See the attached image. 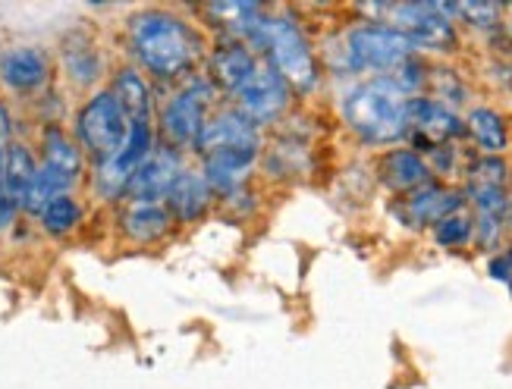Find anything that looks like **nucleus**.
I'll return each instance as SVG.
<instances>
[{"instance_id": "nucleus-1", "label": "nucleus", "mask_w": 512, "mask_h": 389, "mask_svg": "<svg viewBox=\"0 0 512 389\" xmlns=\"http://www.w3.org/2000/svg\"><path fill=\"white\" fill-rule=\"evenodd\" d=\"M132 51L158 76H176L198 57V35L180 16L164 10H145L129 19Z\"/></svg>"}, {"instance_id": "nucleus-2", "label": "nucleus", "mask_w": 512, "mask_h": 389, "mask_svg": "<svg viewBox=\"0 0 512 389\" xmlns=\"http://www.w3.org/2000/svg\"><path fill=\"white\" fill-rule=\"evenodd\" d=\"M406 110L409 98L390 79H374L368 85H359L343 104L346 123L371 145L403 139V132L409 129Z\"/></svg>"}, {"instance_id": "nucleus-3", "label": "nucleus", "mask_w": 512, "mask_h": 389, "mask_svg": "<svg viewBox=\"0 0 512 389\" xmlns=\"http://www.w3.org/2000/svg\"><path fill=\"white\" fill-rule=\"evenodd\" d=\"M261 48L271 54V66L280 73L286 85H296L302 91L318 85V66L311 57L308 41L302 38L299 26L289 16L261 19V26L252 32Z\"/></svg>"}, {"instance_id": "nucleus-4", "label": "nucleus", "mask_w": 512, "mask_h": 389, "mask_svg": "<svg viewBox=\"0 0 512 389\" xmlns=\"http://www.w3.org/2000/svg\"><path fill=\"white\" fill-rule=\"evenodd\" d=\"M76 132H79V142L104 164V160L114 157L120 145L126 142L129 120L123 107L117 104V98L110 95V91H101V95H95L82 107L76 120Z\"/></svg>"}, {"instance_id": "nucleus-5", "label": "nucleus", "mask_w": 512, "mask_h": 389, "mask_svg": "<svg viewBox=\"0 0 512 389\" xmlns=\"http://www.w3.org/2000/svg\"><path fill=\"white\" fill-rule=\"evenodd\" d=\"M412 54V41L390 26H362L349 32V60L359 70H396Z\"/></svg>"}, {"instance_id": "nucleus-6", "label": "nucleus", "mask_w": 512, "mask_h": 389, "mask_svg": "<svg viewBox=\"0 0 512 389\" xmlns=\"http://www.w3.org/2000/svg\"><path fill=\"white\" fill-rule=\"evenodd\" d=\"M236 101L249 123H271L289 104V85L274 66H255L252 76L236 88Z\"/></svg>"}, {"instance_id": "nucleus-7", "label": "nucleus", "mask_w": 512, "mask_h": 389, "mask_svg": "<svg viewBox=\"0 0 512 389\" xmlns=\"http://www.w3.org/2000/svg\"><path fill=\"white\" fill-rule=\"evenodd\" d=\"M151 157V123H129V135L114 157H107L98 173V186L104 195L117 198L126 192L129 179L142 170V164Z\"/></svg>"}, {"instance_id": "nucleus-8", "label": "nucleus", "mask_w": 512, "mask_h": 389, "mask_svg": "<svg viewBox=\"0 0 512 389\" xmlns=\"http://www.w3.org/2000/svg\"><path fill=\"white\" fill-rule=\"evenodd\" d=\"M211 95L214 88L208 82H195L170 101V107L164 110V129L176 145L198 142V135L205 129V110Z\"/></svg>"}, {"instance_id": "nucleus-9", "label": "nucleus", "mask_w": 512, "mask_h": 389, "mask_svg": "<svg viewBox=\"0 0 512 389\" xmlns=\"http://www.w3.org/2000/svg\"><path fill=\"white\" fill-rule=\"evenodd\" d=\"M195 148L205 157L214 154H258V135L252 123L242 113H224L214 123H208L198 135Z\"/></svg>"}, {"instance_id": "nucleus-10", "label": "nucleus", "mask_w": 512, "mask_h": 389, "mask_svg": "<svg viewBox=\"0 0 512 389\" xmlns=\"http://www.w3.org/2000/svg\"><path fill=\"white\" fill-rule=\"evenodd\" d=\"M180 173L183 170H180V157H176V151H170V148L151 151L142 170L129 179L126 195L136 204H161Z\"/></svg>"}, {"instance_id": "nucleus-11", "label": "nucleus", "mask_w": 512, "mask_h": 389, "mask_svg": "<svg viewBox=\"0 0 512 389\" xmlns=\"http://www.w3.org/2000/svg\"><path fill=\"white\" fill-rule=\"evenodd\" d=\"M406 123L412 129H418V135L431 145H443L462 135V123L456 120V113L450 107H443L437 101H428V98H412L409 101V110H406Z\"/></svg>"}, {"instance_id": "nucleus-12", "label": "nucleus", "mask_w": 512, "mask_h": 389, "mask_svg": "<svg viewBox=\"0 0 512 389\" xmlns=\"http://www.w3.org/2000/svg\"><path fill=\"white\" fill-rule=\"evenodd\" d=\"M48 76V60L35 48H13L0 57V79L16 91L38 88Z\"/></svg>"}, {"instance_id": "nucleus-13", "label": "nucleus", "mask_w": 512, "mask_h": 389, "mask_svg": "<svg viewBox=\"0 0 512 389\" xmlns=\"http://www.w3.org/2000/svg\"><path fill=\"white\" fill-rule=\"evenodd\" d=\"M208 201H211V186L205 182V176L195 173H180L167 192V208L186 223L202 217L208 211Z\"/></svg>"}, {"instance_id": "nucleus-14", "label": "nucleus", "mask_w": 512, "mask_h": 389, "mask_svg": "<svg viewBox=\"0 0 512 389\" xmlns=\"http://www.w3.org/2000/svg\"><path fill=\"white\" fill-rule=\"evenodd\" d=\"M459 204H462V195L437 189V186H425L406 201V220L412 226H425V223L437 226L443 217H450L453 211H459Z\"/></svg>"}, {"instance_id": "nucleus-15", "label": "nucleus", "mask_w": 512, "mask_h": 389, "mask_svg": "<svg viewBox=\"0 0 512 389\" xmlns=\"http://www.w3.org/2000/svg\"><path fill=\"white\" fill-rule=\"evenodd\" d=\"M384 179H387V186H393L399 192L425 189L428 179H431V170L415 151H393L384 160Z\"/></svg>"}, {"instance_id": "nucleus-16", "label": "nucleus", "mask_w": 512, "mask_h": 389, "mask_svg": "<svg viewBox=\"0 0 512 389\" xmlns=\"http://www.w3.org/2000/svg\"><path fill=\"white\" fill-rule=\"evenodd\" d=\"M123 230L136 242H154L170 230V214L161 204H132L123 214Z\"/></svg>"}, {"instance_id": "nucleus-17", "label": "nucleus", "mask_w": 512, "mask_h": 389, "mask_svg": "<svg viewBox=\"0 0 512 389\" xmlns=\"http://www.w3.org/2000/svg\"><path fill=\"white\" fill-rule=\"evenodd\" d=\"M255 57L242 48V44H227V48H220L214 54V79L217 85H224V88H239L242 82H246L255 70Z\"/></svg>"}, {"instance_id": "nucleus-18", "label": "nucleus", "mask_w": 512, "mask_h": 389, "mask_svg": "<svg viewBox=\"0 0 512 389\" xmlns=\"http://www.w3.org/2000/svg\"><path fill=\"white\" fill-rule=\"evenodd\" d=\"M110 95L117 98V104L123 107L126 120L129 123H148V113H151V98H148V88L145 82L139 79V73L132 70H123L117 76V85Z\"/></svg>"}, {"instance_id": "nucleus-19", "label": "nucleus", "mask_w": 512, "mask_h": 389, "mask_svg": "<svg viewBox=\"0 0 512 389\" xmlns=\"http://www.w3.org/2000/svg\"><path fill=\"white\" fill-rule=\"evenodd\" d=\"M44 167H51L70 182H76V176L82 173V154L60 129H48V135H44Z\"/></svg>"}, {"instance_id": "nucleus-20", "label": "nucleus", "mask_w": 512, "mask_h": 389, "mask_svg": "<svg viewBox=\"0 0 512 389\" xmlns=\"http://www.w3.org/2000/svg\"><path fill=\"white\" fill-rule=\"evenodd\" d=\"M38 167L35 160L29 154L26 145H10V154H7V167H4V192L7 198H13L19 208H22V195H26V189L32 186Z\"/></svg>"}, {"instance_id": "nucleus-21", "label": "nucleus", "mask_w": 512, "mask_h": 389, "mask_svg": "<svg viewBox=\"0 0 512 389\" xmlns=\"http://www.w3.org/2000/svg\"><path fill=\"white\" fill-rule=\"evenodd\" d=\"M70 186H73V182L66 179V176L54 173L51 167H41L35 173V179H32V186L26 189V195H22V208H26L29 214L41 217V211L48 208L54 198L66 195V189H70Z\"/></svg>"}, {"instance_id": "nucleus-22", "label": "nucleus", "mask_w": 512, "mask_h": 389, "mask_svg": "<svg viewBox=\"0 0 512 389\" xmlns=\"http://www.w3.org/2000/svg\"><path fill=\"white\" fill-rule=\"evenodd\" d=\"M469 132L475 135V142L487 151H503L506 148V123L500 113L478 107L469 113Z\"/></svg>"}, {"instance_id": "nucleus-23", "label": "nucleus", "mask_w": 512, "mask_h": 389, "mask_svg": "<svg viewBox=\"0 0 512 389\" xmlns=\"http://www.w3.org/2000/svg\"><path fill=\"white\" fill-rule=\"evenodd\" d=\"M82 211H79V204L70 198V195H60L54 198L48 208L41 211V223H44V230H48L51 236H63V233H70L73 226L79 223Z\"/></svg>"}, {"instance_id": "nucleus-24", "label": "nucleus", "mask_w": 512, "mask_h": 389, "mask_svg": "<svg viewBox=\"0 0 512 389\" xmlns=\"http://www.w3.org/2000/svg\"><path fill=\"white\" fill-rule=\"evenodd\" d=\"M211 13L233 32H255L261 26L258 4H214Z\"/></svg>"}, {"instance_id": "nucleus-25", "label": "nucleus", "mask_w": 512, "mask_h": 389, "mask_svg": "<svg viewBox=\"0 0 512 389\" xmlns=\"http://www.w3.org/2000/svg\"><path fill=\"white\" fill-rule=\"evenodd\" d=\"M509 170L500 157H481L478 164H472L469 170V179H472V189H503Z\"/></svg>"}, {"instance_id": "nucleus-26", "label": "nucleus", "mask_w": 512, "mask_h": 389, "mask_svg": "<svg viewBox=\"0 0 512 389\" xmlns=\"http://www.w3.org/2000/svg\"><path fill=\"white\" fill-rule=\"evenodd\" d=\"M472 220L465 217L462 211H453L450 217H443L440 223H437V242L440 245H462V242H469L472 239Z\"/></svg>"}, {"instance_id": "nucleus-27", "label": "nucleus", "mask_w": 512, "mask_h": 389, "mask_svg": "<svg viewBox=\"0 0 512 389\" xmlns=\"http://www.w3.org/2000/svg\"><path fill=\"white\" fill-rule=\"evenodd\" d=\"M456 13H459L465 22H472V26H478V29H491V26H497V19H500V7H497V4H484V0H469V4H456Z\"/></svg>"}, {"instance_id": "nucleus-28", "label": "nucleus", "mask_w": 512, "mask_h": 389, "mask_svg": "<svg viewBox=\"0 0 512 389\" xmlns=\"http://www.w3.org/2000/svg\"><path fill=\"white\" fill-rule=\"evenodd\" d=\"M472 198H475L478 217H503L506 211L503 189H472Z\"/></svg>"}, {"instance_id": "nucleus-29", "label": "nucleus", "mask_w": 512, "mask_h": 389, "mask_svg": "<svg viewBox=\"0 0 512 389\" xmlns=\"http://www.w3.org/2000/svg\"><path fill=\"white\" fill-rule=\"evenodd\" d=\"M10 110L0 104V189H4V167H7V154H10Z\"/></svg>"}, {"instance_id": "nucleus-30", "label": "nucleus", "mask_w": 512, "mask_h": 389, "mask_svg": "<svg viewBox=\"0 0 512 389\" xmlns=\"http://www.w3.org/2000/svg\"><path fill=\"white\" fill-rule=\"evenodd\" d=\"M16 211H19V204H16L13 198H7L4 192H0V230H4V226H10V223H13Z\"/></svg>"}, {"instance_id": "nucleus-31", "label": "nucleus", "mask_w": 512, "mask_h": 389, "mask_svg": "<svg viewBox=\"0 0 512 389\" xmlns=\"http://www.w3.org/2000/svg\"><path fill=\"white\" fill-rule=\"evenodd\" d=\"M506 208H509V217H512V204H506Z\"/></svg>"}]
</instances>
